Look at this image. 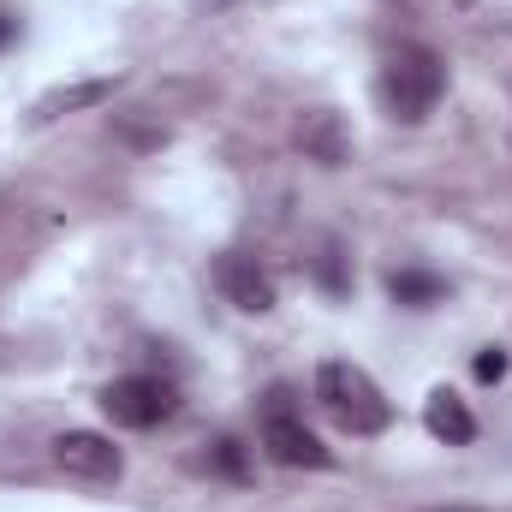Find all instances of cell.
<instances>
[{
  "label": "cell",
  "instance_id": "1",
  "mask_svg": "<svg viewBox=\"0 0 512 512\" xmlns=\"http://www.w3.org/2000/svg\"><path fill=\"white\" fill-rule=\"evenodd\" d=\"M382 108L387 120H399V126H423L429 114H435V102L447 96V60L435 54V48H423V42H405V48H393L382 66Z\"/></svg>",
  "mask_w": 512,
  "mask_h": 512
},
{
  "label": "cell",
  "instance_id": "2",
  "mask_svg": "<svg viewBox=\"0 0 512 512\" xmlns=\"http://www.w3.org/2000/svg\"><path fill=\"white\" fill-rule=\"evenodd\" d=\"M316 405H322L346 435H382L387 423H393L387 393L370 382V370H358V364H346V358H328V364L316 370Z\"/></svg>",
  "mask_w": 512,
  "mask_h": 512
},
{
  "label": "cell",
  "instance_id": "3",
  "mask_svg": "<svg viewBox=\"0 0 512 512\" xmlns=\"http://www.w3.org/2000/svg\"><path fill=\"white\" fill-rule=\"evenodd\" d=\"M173 405H179V393L161 376H120V382L102 387V411L120 429H155V423L173 417Z\"/></svg>",
  "mask_w": 512,
  "mask_h": 512
},
{
  "label": "cell",
  "instance_id": "4",
  "mask_svg": "<svg viewBox=\"0 0 512 512\" xmlns=\"http://www.w3.org/2000/svg\"><path fill=\"white\" fill-rule=\"evenodd\" d=\"M54 465H60L66 477H78V483H120L126 453H120L108 435H96V429H66V435L54 441Z\"/></svg>",
  "mask_w": 512,
  "mask_h": 512
},
{
  "label": "cell",
  "instance_id": "5",
  "mask_svg": "<svg viewBox=\"0 0 512 512\" xmlns=\"http://www.w3.org/2000/svg\"><path fill=\"white\" fill-rule=\"evenodd\" d=\"M262 447H268V459L286 465V471H322V465L334 459V453L316 441V429H304V417H292V411H268Z\"/></svg>",
  "mask_w": 512,
  "mask_h": 512
},
{
  "label": "cell",
  "instance_id": "6",
  "mask_svg": "<svg viewBox=\"0 0 512 512\" xmlns=\"http://www.w3.org/2000/svg\"><path fill=\"white\" fill-rule=\"evenodd\" d=\"M221 292H227V304H239L245 316H268V310H274V280L256 268V256H239V251L221 256Z\"/></svg>",
  "mask_w": 512,
  "mask_h": 512
},
{
  "label": "cell",
  "instance_id": "7",
  "mask_svg": "<svg viewBox=\"0 0 512 512\" xmlns=\"http://www.w3.org/2000/svg\"><path fill=\"white\" fill-rule=\"evenodd\" d=\"M298 149H304L310 161H322V167H340V161L352 155V131H346V120H340L334 108H316V114L298 120Z\"/></svg>",
  "mask_w": 512,
  "mask_h": 512
},
{
  "label": "cell",
  "instance_id": "8",
  "mask_svg": "<svg viewBox=\"0 0 512 512\" xmlns=\"http://www.w3.org/2000/svg\"><path fill=\"white\" fill-rule=\"evenodd\" d=\"M423 429H429L435 441H447V447L477 441V417H471V405H465L453 387H435V393L423 399Z\"/></svg>",
  "mask_w": 512,
  "mask_h": 512
},
{
  "label": "cell",
  "instance_id": "9",
  "mask_svg": "<svg viewBox=\"0 0 512 512\" xmlns=\"http://www.w3.org/2000/svg\"><path fill=\"white\" fill-rule=\"evenodd\" d=\"M387 292H393V304H405V310H429V304L447 298V280L429 274V268H393V274H387Z\"/></svg>",
  "mask_w": 512,
  "mask_h": 512
},
{
  "label": "cell",
  "instance_id": "10",
  "mask_svg": "<svg viewBox=\"0 0 512 512\" xmlns=\"http://www.w3.org/2000/svg\"><path fill=\"white\" fill-rule=\"evenodd\" d=\"M114 96V78H90V84H72V90H54L36 102V120H54V114H72V108H96Z\"/></svg>",
  "mask_w": 512,
  "mask_h": 512
},
{
  "label": "cell",
  "instance_id": "11",
  "mask_svg": "<svg viewBox=\"0 0 512 512\" xmlns=\"http://www.w3.org/2000/svg\"><path fill=\"white\" fill-rule=\"evenodd\" d=\"M215 465H221L233 483H245V477H251V465H245V447H239L233 435H221V441H215Z\"/></svg>",
  "mask_w": 512,
  "mask_h": 512
},
{
  "label": "cell",
  "instance_id": "12",
  "mask_svg": "<svg viewBox=\"0 0 512 512\" xmlns=\"http://www.w3.org/2000/svg\"><path fill=\"white\" fill-rule=\"evenodd\" d=\"M471 376H477V382H501V376H507V352H501V346H483L477 364H471Z\"/></svg>",
  "mask_w": 512,
  "mask_h": 512
},
{
  "label": "cell",
  "instance_id": "13",
  "mask_svg": "<svg viewBox=\"0 0 512 512\" xmlns=\"http://www.w3.org/2000/svg\"><path fill=\"white\" fill-rule=\"evenodd\" d=\"M316 268H322V280H328L334 292L346 286V274H340V251H322V262H316Z\"/></svg>",
  "mask_w": 512,
  "mask_h": 512
},
{
  "label": "cell",
  "instance_id": "14",
  "mask_svg": "<svg viewBox=\"0 0 512 512\" xmlns=\"http://www.w3.org/2000/svg\"><path fill=\"white\" fill-rule=\"evenodd\" d=\"M6 42H12V24H6V18H0V48H6Z\"/></svg>",
  "mask_w": 512,
  "mask_h": 512
},
{
  "label": "cell",
  "instance_id": "15",
  "mask_svg": "<svg viewBox=\"0 0 512 512\" xmlns=\"http://www.w3.org/2000/svg\"><path fill=\"white\" fill-rule=\"evenodd\" d=\"M429 512H477V507H429Z\"/></svg>",
  "mask_w": 512,
  "mask_h": 512
}]
</instances>
